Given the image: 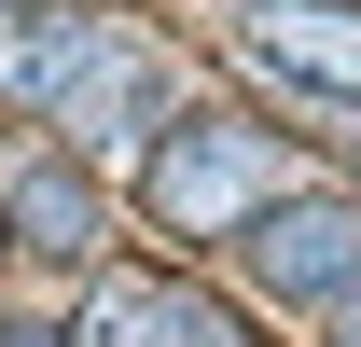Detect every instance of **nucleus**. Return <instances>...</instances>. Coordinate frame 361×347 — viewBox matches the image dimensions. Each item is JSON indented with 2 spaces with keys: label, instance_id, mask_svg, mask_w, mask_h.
Listing matches in <instances>:
<instances>
[{
  "label": "nucleus",
  "instance_id": "obj_2",
  "mask_svg": "<svg viewBox=\"0 0 361 347\" xmlns=\"http://www.w3.org/2000/svg\"><path fill=\"white\" fill-rule=\"evenodd\" d=\"M292 195V153L264 126H167L153 139V222L209 236V222H264Z\"/></svg>",
  "mask_w": 361,
  "mask_h": 347
},
{
  "label": "nucleus",
  "instance_id": "obj_6",
  "mask_svg": "<svg viewBox=\"0 0 361 347\" xmlns=\"http://www.w3.org/2000/svg\"><path fill=\"white\" fill-rule=\"evenodd\" d=\"M0 222H14V236H28L42 264H70V250L97 236V209H84V181H70V167H28V153L0 167Z\"/></svg>",
  "mask_w": 361,
  "mask_h": 347
},
{
  "label": "nucleus",
  "instance_id": "obj_1",
  "mask_svg": "<svg viewBox=\"0 0 361 347\" xmlns=\"http://www.w3.org/2000/svg\"><path fill=\"white\" fill-rule=\"evenodd\" d=\"M0 97H28L42 126H70L84 153H126V139H167V56L97 28V14H56L28 42H0Z\"/></svg>",
  "mask_w": 361,
  "mask_h": 347
},
{
  "label": "nucleus",
  "instance_id": "obj_4",
  "mask_svg": "<svg viewBox=\"0 0 361 347\" xmlns=\"http://www.w3.org/2000/svg\"><path fill=\"white\" fill-rule=\"evenodd\" d=\"M84 347H250L209 292H167V278H111L84 305Z\"/></svg>",
  "mask_w": 361,
  "mask_h": 347
},
{
  "label": "nucleus",
  "instance_id": "obj_3",
  "mask_svg": "<svg viewBox=\"0 0 361 347\" xmlns=\"http://www.w3.org/2000/svg\"><path fill=\"white\" fill-rule=\"evenodd\" d=\"M250 278L292 305H348L361 292V195H278L250 222Z\"/></svg>",
  "mask_w": 361,
  "mask_h": 347
},
{
  "label": "nucleus",
  "instance_id": "obj_7",
  "mask_svg": "<svg viewBox=\"0 0 361 347\" xmlns=\"http://www.w3.org/2000/svg\"><path fill=\"white\" fill-rule=\"evenodd\" d=\"M334 334H348V347H361V292H348V305H334Z\"/></svg>",
  "mask_w": 361,
  "mask_h": 347
},
{
  "label": "nucleus",
  "instance_id": "obj_5",
  "mask_svg": "<svg viewBox=\"0 0 361 347\" xmlns=\"http://www.w3.org/2000/svg\"><path fill=\"white\" fill-rule=\"evenodd\" d=\"M250 42L306 84H361V0H250Z\"/></svg>",
  "mask_w": 361,
  "mask_h": 347
}]
</instances>
